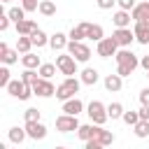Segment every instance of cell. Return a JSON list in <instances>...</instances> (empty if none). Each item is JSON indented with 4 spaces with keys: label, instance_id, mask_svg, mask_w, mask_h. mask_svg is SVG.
Returning <instances> with one entry per match:
<instances>
[{
    "label": "cell",
    "instance_id": "6",
    "mask_svg": "<svg viewBox=\"0 0 149 149\" xmlns=\"http://www.w3.org/2000/svg\"><path fill=\"white\" fill-rule=\"evenodd\" d=\"M56 128L61 133H70V130H77L79 128V121H77L74 114H63V116L56 119Z\"/></svg>",
    "mask_w": 149,
    "mask_h": 149
},
{
    "label": "cell",
    "instance_id": "19",
    "mask_svg": "<svg viewBox=\"0 0 149 149\" xmlns=\"http://www.w3.org/2000/svg\"><path fill=\"white\" fill-rule=\"evenodd\" d=\"M33 30H37V23H35L33 19H23V21L16 23V33H19V35H30Z\"/></svg>",
    "mask_w": 149,
    "mask_h": 149
},
{
    "label": "cell",
    "instance_id": "36",
    "mask_svg": "<svg viewBox=\"0 0 149 149\" xmlns=\"http://www.w3.org/2000/svg\"><path fill=\"white\" fill-rule=\"evenodd\" d=\"M23 116H26V121H40V112H37L35 107L26 109V112H23Z\"/></svg>",
    "mask_w": 149,
    "mask_h": 149
},
{
    "label": "cell",
    "instance_id": "15",
    "mask_svg": "<svg viewBox=\"0 0 149 149\" xmlns=\"http://www.w3.org/2000/svg\"><path fill=\"white\" fill-rule=\"evenodd\" d=\"M81 109H84V102H81L79 98H70V100H63V112H65V114H74V116H77Z\"/></svg>",
    "mask_w": 149,
    "mask_h": 149
},
{
    "label": "cell",
    "instance_id": "20",
    "mask_svg": "<svg viewBox=\"0 0 149 149\" xmlns=\"http://www.w3.org/2000/svg\"><path fill=\"white\" fill-rule=\"evenodd\" d=\"M121 79H123V77H121L119 72H116V74H107V77H105V88H107V91H119V88H121Z\"/></svg>",
    "mask_w": 149,
    "mask_h": 149
},
{
    "label": "cell",
    "instance_id": "13",
    "mask_svg": "<svg viewBox=\"0 0 149 149\" xmlns=\"http://www.w3.org/2000/svg\"><path fill=\"white\" fill-rule=\"evenodd\" d=\"M130 16H133L135 21H147V19H149V0L137 2V5L130 9Z\"/></svg>",
    "mask_w": 149,
    "mask_h": 149
},
{
    "label": "cell",
    "instance_id": "18",
    "mask_svg": "<svg viewBox=\"0 0 149 149\" xmlns=\"http://www.w3.org/2000/svg\"><path fill=\"white\" fill-rule=\"evenodd\" d=\"M68 37H70V35H63V33H56V35H51V37H49V44H51V49H54V51H61V49H65V47H68Z\"/></svg>",
    "mask_w": 149,
    "mask_h": 149
},
{
    "label": "cell",
    "instance_id": "38",
    "mask_svg": "<svg viewBox=\"0 0 149 149\" xmlns=\"http://www.w3.org/2000/svg\"><path fill=\"white\" fill-rule=\"evenodd\" d=\"M9 81H12V79H9V70H7V68H0V86L7 88Z\"/></svg>",
    "mask_w": 149,
    "mask_h": 149
},
{
    "label": "cell",
    "instance_id": "32",
    "mask_svg": "<svg viewBox=\"0 0 149 149\" xmlns=\"http://www.w3.org/2000/svg\"><path fill=\"white\" fill-rule=\"evenodd\" d=\"M135 135H137V137H147V135H149V121L140 119V121L135 123Z\"/></svg>",
    "mask_w": 149,
    "mask_h": 149
},
{
    "label": "cell",
    "instance_id": "31",
    "mask_svg": "<svg viewBox=\"0 0 149 149\" xmlns=\"http://www.w3.org/2000/svg\"><path fill=\"white\" fill-rule=\"evenodd\" d=\"M95 140L105 147V144H112V142H114V135H112L109 130H102V128H100V130H98V135H95Z\"/></svg>",
    "mask_w": 149,
    "mask_h": 149
},
{
    "label": "cell",
    "instance_id": "16",
    "mask_svg": "<svg viewBox=\"0 0 149 149\" xmlns=\"http://www.w3.org/2000/svg\"><path fill=\"white\" fill-rule=\"evenodd\" d=\"M130 19H133V16L128 14V9H119V12L112 16V21H114L116 28H128V26H130Z\"/></svg>",
    "mask_w": 149,
    "mask_h": 149
},
{
    "label": "cell",
    "instance_id": "2",
    "mask_svg": "<svg viewBox=\"0 0 149 149\" xmlns=\"http://www.w3.org/2000/svg\"><path fill=\"white\" fill-rule=\"evenodd\" d=\"M77 91H79V81H77L74 77H68V79L56 88V98H61V100H70V98H74Z\"/></svg>",
    "mask_w": 149,
    "mask_h": 149
},
{
    "label": "cell",
    "instance_id": "43",
    "mask_svg": "<svg viewBox=\"0 0 149 149\" xmlns=\"http://www.w3.org/2000/svg\"><path fill=\"white\" fill-rule=\"evenodd\" d=\"M114 2H116V0H98V7H100V9H109Z\"/></svg>",
    "mask_w": 149,
    "mask_h": 149
},
{
    "label": "cell",
    "instance_id": "21",
    "mask_svg": "<svg viewBox=\"0 0 149 149\" xmlns=\"http://www.w3.org/2000/svg\"><path fill=\"white\" fill-rule=\"evenodd\" d=\"M95 81H98V70H95V68H86V70L81 72V84L93 86Z\"/></svg>",
    "mask_w": 149,
    "mask_h": 149
},
{
    "label": "cell",
    "instance_id": "44",
    "mask_svg": "<svg viewBox=\"0 0 149 149\" xmlns=\"http://www.w3.org/2000/svg\"><path fill=\"white\" fill-rule=\"evenodd\" d=\"M140 119L149 121V105H142V109H140Z\"/></svg>",
    "mask_w": 149,
    "mask_h": 149
},
{
    "label": "cell",
    "instance_id": "22",
    "mask_svg": "<svg viewBox=\"0 0 149 149\" xmlns=\"http://www.w3.org/2000/svg\"><path fill=\"white\" fill-rule=\"evenodd\" d=\"M30 47H35L33 40H30V35H19V40H16V49H19L21 54H28Z\"/></svg>",
    "mask_w": 149,
    "mask_h": 149
},
{
    "label": "cell",
    "instance_id": "46",
    "mask_svg": "<svg viewBox=\"0 0 149 149\" xmlns=\"http://www.w3.org/2000/svg\"><path fill=\"white\" fill-rule=\"evenodd\" d=\"M142 23H147V26H149V19H147V21H142Z\"/></svg>",
    "mask_w": 149,
    "mask_h": 149
},
{
    "label": "cell",
    "instance_id": "41",
    "mask_svg": "<svg viewBox=\"0 0 149 149\" xmlns=\"http://www.w3.org/2000/svg\"><path fill=\"white\" fill-rule=\"evenodd\" d=\"M116 2H119V7H121V9H128V12L135 7V0H116Z\"/></svg>",
    "mask_w": 149,
    "mask_h": 149
},
{
    "label": "cell",
    "instance_id": "8",
    "mask_svg": "<svg viewBox=\"0 0 149 149\" xmlns=\"http://www.w3.org/2000/svg\"><path fill=\"white\" fill-rule=\"evenodd\" d=\"M33 91H35V95H40V98H49V95H56V88H54V84H51L47 77H40V81L33 86Z\"/></svg>",
    "mask_w": 149,
    "mask_h": 149
},
{
    "label": "cell",
    "instance_id": "35",
    "mask_svg": "<svg viewBox=\"0 0 149 149\" xmlns=\"http://www.w3.org/2000/svg\"><path fill=\"white\" fill-rule=\"evenodd\" d=\"M128 126H135L137 121H140V112H123V116H121Z\"/></svg>",
    "mask_w": 149,
    "mask_h": 149
},
{
    "label": "cell",
    "instance_id": "30",
    "mask_svg": "<svg viewBox=\"0 0 149 149\" xmlns=\"http://www.w3.org/2000/svg\"><path fill=\"white\" fill-rule=\"evenodd\" d=\"M107 114H109V119H121V116H123V107H121V102H112V105L107 107Z\"/></svg>",
    "mask_w": 149,
    "mask_h": 149
},
{
    "label": "cell",
    "instance_id": "4",
    "mask_svg": "<svg viewBox=\"0 0 149 149\" xmlns=\"http://www.w3.org/2000/svg\"><path fill=\"white\" fill-rule=\"evenodd\" d=\"M86 114L91 116V121H93V123H100V126H102V123L109 119V114H107V107H105L102 102H98V100H93V102L88 105V112H86Z\"/></svg>",
    "mask_w": 149,
    "mask_h": 149
},
{
    "label": "cell",
    "instance_id": "26",
    "mask_svg": "<svg viewBox=\"0 0 149 149\" xmlns=\"http://www.w3.org/2000/svg\"><path fill=\"white\" fill-rule=\"evenodd\" d=\"M30 40H33V44H35V47H44V44L49 42V40H47V35H44V33H42L40 28L30 33Z\"/></svg>",
    "mask_w": 149,
    "mask_h": 149
},
{
    "label": "cell",
    "instance_id": "37",
    "mask_svg": "<svg viewBox=\"0 0 149 149\" xmlns=\"http://www.w3.org/2000/svg\"><path fill=\"white\" fill-rule=\"evenodd\" d=\"M21 7H23L26 12H35V9H40L37 0H21Z\"/></svg>",
    "mask_w": 149,
    "mask_h": 149
},
{
    "label": "cell",
    "instance_id": "9",
    "mask_svg": "<svg viewBox=\"0 0 149 149\" xmlns=\"http://www.w3.org/2000/svg\"><path fill=\"white\" fill-rule=\"evenodd\" d=\"M112 37L116 40L119 47H130V42L135 40V33H133L130 28H116V33H114Z\"/></svg>",
    "mask_w": 149,
    "mask_h": 149
},
{
    "label": "cell",
    "instance_id": "42",
    "mask_svg": "<svg viewBox=\"0 0 149 149\" xmlns=\"http://www.w3.org/2000/svg\"><path fill=\"white\" fill-rule=\"evenodd\" d=\"M140 102L142 105H149V88H142L140 91Z\"/></svg>",
    "mask_w": 149,
    "mask_h": 149
},
{
    "label": "cell",
    "instance_id": "3",
    "mask_svg": "<svg viewBox=\"0 0 149 149\" xmlns=\"http://www.w3.org/2000/svg\"><path fill=\"white\" fill-rule=\"evenodd\" d=\"M68 54H72L79 63H86V61L91 58V49H88L86 44L77 42V40H70V42H68Z\"/></svg>",
    "mask_w": 149,
    "mask_h": 149
},
{
    "label": "cell",
    "instance_id": "5",
    "mask_svg": "<svg viewBox=\"0 0 149 149\" xmlns=\"http://www.w3.org/2000/svg\"><path fill=\"white\" fill-rule=\"evenodd\" d=\"M56 65H58V70H61L63 74H68V77L77 74V58H74L72 54H68V56H56Z\"/></svg>",
    "mask_w": 149,
    "mask_h": 149
},
{
    "label": "cell",
    "instance_id": "12",
    "mask_svg": "<svg viewBox=\"0 0 149 149\" xmlns=\"http://www.w3.org/2000/svg\"><path fill=\"white\" fill-rule=\"evenodd\" d=\"M98 130H100V123H86V126H79L77 128V135L86 142V140H93L98 135Z\"/></svg>",
    "mask_w": 149,
    "mask_h": 149
},
{
    "label": "cell",
    "instance_id": "14",
    "mask_svg": "<svg viewBox=\"0 0 149 149\" xmlns=\"http://www.w3.org/2000/svg\"><path fill=\"white\" fill-rule=\"evenodd\" d=\"M133 33H135V40H137L140 44H149V26H147V23H142V21H135V28H133Z\"/></svg>",
    "mask_w": 149,
    "mask_h": 149
},
{
    "label": "cell",
    "instance_id": "10",
    "mask_svg": "<svg viewBox=\"0 0 149 149\" xmlns=\"http://www.w3.org/2000/svg\"><path fill=\"white\" fill-rule=\"evenodd\" d=\"M26 133H28V137H33V140H42V137L47 135V128H44L40 121H26Z\"/></svg>",
    "mask_w": 149,
    "mask_h": 149
},
{
    "label": "cell",
    "instance_id": "17",
    "mask_svg": "<svg viewBox=\"0 0 149 149\" xmlns=\"http://www.w3.org/2000/svg\"><path fill=\"white\" fill-rule=\"evenodd\" d=\"M88 28H91V23H79L77 28H72L70 30V40H77V42H81L84 37H88Z\"/></svg>",
    "mask_w": 149,
    "mask_h": 149
},
{
    "label": "cell",
    "instance_id": "47",
    "mask_svg": "<svg viewBox=\"0 0 149 149\" xmlns=\"http://www.w3.org/2000/svg\"><path fill=\"white\" fill-rule=\"evenodd\" d=\"M0 2H12V0H0Z\"/></svg>",
    "mask_w": 149,
    "mask_h": 149
},
{
    "label": "cell",
    "instance_id": "39",
    "mask_svg": "<svg viewBox=\"0 0 149 149\" xmlns=\"http://www.w3.org/2000/svg\"><path fill=\"white\" fill-rule=\"evenodd\" d=\"M133 70H135V68H130V65H126V63H119V68H116V72H119L121 77H128Z\"/></svg>",
    "mask_w": 149,
    "mask_h": 149
},
{
    "label": "cell",
    "instance_id": "40",
    "mask_svg": "<svg viewBox=\"0 0 149 149\" xmlns=\"http://www.w3.org/2000/svg\"><path fill=\"white\" fill-rule=\"evenodd\" d=\"M9 21H12V19H9V14H0V30H2V33L9 28Z\"/></svg>",
    "mask_w": 149,
    "mask_h": 149
},
{
    "label": "cell",
    "instance_id": "11",
    "mask_svg": "<svg viewBox=\"0 0 149 149\" xmlns=\"http://www.w3.org/2000/svg\"><path fill=\"white\" fill-rule=\"evenodd\" d=\"M114 56H116V63H126V65H130V68H137V65H140L137 56H135L133 51H128V49H121V51H116Z\"/></svg>",
    "mask_w": 149,
    "mask_h": 149
},
{
    "label": "cell",
    "instance_id": "33",
    "mask_svg": "<svg viewBox=\"0 0 149 149\" xmlns=\"http://www.w3.org/2000/svg\"><path fill=\"white\" fill-rule=\"evenodd\" d=\"M88 40H95V42L102 40V28H100L98 23H91V28H88Z\"/></svg>",
    "mask_w": 149,
    "mask_h": 149
},
{
    "label": "cell",
    "instance_id": "45",
    "mask_svg": "<svg viewBox=\"0 0 149 149\" xmlns=\"http://www.w3.org/2000/svg\"><path fill=\"white\" fill-rule=\"evenodd\" d=\"M140 65H142V68H144V70L149 72V56H142V61H140Z\"/></svg>",
    "mask_w": 149,
    "mask_h": 149
},
{
    "label": "cell",
    "instance_id": "24",
    "mask_svg": "<svg viewBox=\"0 0 149 149\" xmlns=\"http://www.w3.org/2000/svg\"><path fill=\"white\" fill-rule=\"evenodd\" d=\"M21 63H23V68H37L40 65V56H35V54H23L21 56Z\"/></svg>",
    "mask_w": 149,
    "mask_h": 149
},
{
    "label": "cell",
    "instance_id": "7",
    "mask_svg": "<svg viewBox=\"0 0 149 149\" xmlns=\"http://www.w3.org/2000/svg\"><path fill=\"white\" fill-rule=\"evenodd\" d=\"M116 40L114 37H102L100 42H98V54L102 56V58H109V56H114L116 54Z\"/></svg>",
    "mask_w": 149,
    "mask_h": 149
},
{
    "label": "cell",
    "instance_id": "34",
    "mask_svg": "<svg viewBox=\"0 0 149 149\" xmlns=\"http://www.w3.org/2000/svg\"><path fill=\"white\" fill-rule=\"evenodd\" d=\"M56 68H58V65H51V63H44V65H40V77H47V79H49V77L56 72Z\"/></svg>",
    "mask_w": 149,
    "mask_h": 149
},
{
    "label": "cell",
    "instance_id": "1",
    "mask_svg": "<svg viewBox=\"0 0 149 149\" xmlns=\"http://www.w3.org/2000/svg\"><path fill=\"white\" fill-rule=\"evenodd\" d=\"M7 91H9L14 98H19V100H28V98L35 93V91H33V86H28L23 79H21V81H19V79L9 81V84H7Z\"/></svg>",
    "mask_w": 149,
    "mask_h": 149
},
{
    "label": "cell",
    "instance_id": "25",
    "mask_svg": "<svg viewBox=\"0 0 149 149\" xmlns=\"http://www.w3.org/2000/svg\"><path fill=\"white\" fill-rule=\"evenodd\" d=\"M40 12H42L44 16H54V14H56V2H54V0H42V2H40Z\"/></svg>",
    "mask_w": 149,
    "mask_h": 149
},
{
    "label": "cell",
    "instance_id": "23",
    "mask_svg": "<svg viewBox=\"0 0 149 149\" xmlns=\"http://www.w3.org/2000/svg\"><path fill=\"white\" fill-rule=\"evenodd\" d=\"M0 58H2V63H5V65H12V63H16V61H19V49H16V51H12V49L7 47L5 51H0Z\"/></svg>",
    "mask_w": 149,
    "mask_h": 149
},
{
    "label": "cell",
    "instance_id": "27",
    "mask_svg": "<svg viewBox=\"0 0 149 149\" xmlns=\"http://www.w3.org/2000/svg\"><path fill=\"white\" fill-rule=\"evenodd\" d=\"M21 79H23L28 86H35V84L40 81V77H37V72H33V68H26V72L21 74Z\"/></svg>",
    "mask_w": 149,
    "mask_h": 149
},
{
    "label": "cell",
    "instance_id": "29",
    "mask_svg": "<svg viewBox=\"0 0 149 149\" xmlns=\"http://www.w3.org/2000/svg\"><path fill=\"white\" fill-rule=\"evenodd\" d=\"M7 14H9V19H12L14 23H19V21H23V19H26V9H23V7H12Z\"/></svg>",
    "mask_w": 149,
    "mask_h": 149
},
{
    "label": "cell",
    "instance_id": "28",
    "mask_svg": "<svg viewBox=\"0 0 149 149\" xmlns=\"http://www.w3.org/2000/svg\"><path fill=\"white\" fill-rule=\"evenodd\" d=\"M26 135H28V133H26V128H12V130H9V140H12L14 144H21Z\"/></svg>",
    "mask_w": 149,
    "mask_h": 149
}]
</instances>
